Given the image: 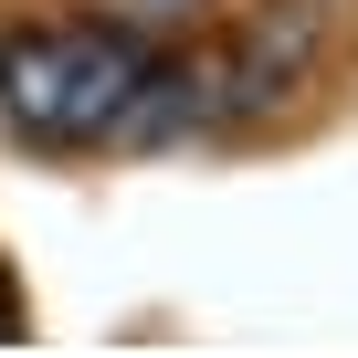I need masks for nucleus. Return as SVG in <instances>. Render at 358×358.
<instances>
[{"label": "nucleus", "mask_w": 358, "mask_h": 358, "mask_svg": "<svg viewBox=\"0 0 358 358\" xmlns=\"http://www.w3.org/2000/svg\"><path fill=\"white\" fill-rule=\"evenodd\" d=\"M0 127L43 158L158 148L190 127V53L95 11V22H11L0 32Z\"/></svg>", "instance_id": "obj_1"}]
</instances>
